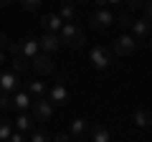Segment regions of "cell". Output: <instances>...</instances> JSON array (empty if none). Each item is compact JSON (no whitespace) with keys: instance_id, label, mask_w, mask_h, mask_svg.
<instances>
[{"instance_id":"7c38bea8","label":"cell","mask_w":152,"mask_h":142,"mask_svg":"<svg viewBox=\"0 0 152 142\" xmlns=\"http://www.w3.org/2000/svg\"><path fill=\"white\" fill-rule=\"evenodd\" d=\"M31 94H26V91H15L13 94V99H10V107L13 109H18V112H26V109H31Z\"/></svg>"},{"instance_id":"d6986e66","label":"cell","mask_w":152,"mask_h":142,"mask_svg":"<svg viewBox=\"0 0 152 142\" xmlns=\"http://www.w3.org/2000/svg\"><path fill=\"white\" fill-rule=\"evenodd\" d=\"M13 135V124L10 119H0V142H8V137Z\"/></svg>"},{"instance_id":"603a6c76","label":"cell","mask_w":152,"mask_h":142,"mask_svg":"<svg viewBox=\"0 0 152 142\" xmlns=\"http://www.w3.org/2000/svg\"><path fill=\"white\" fill-rule=\"evenodd\" d=\"M114 20H117V26H119V28H129L132 26V15H129V13H122V15L114 18Z\"/></svg>"},{"instance_id":"5bb4252c","label":"cell","mask_w":152,"mask_h":142,"mask_svg":"<svg viewBox=\"0 0 152 142\" xmlns=\"http://www.w3.org/2000/svg\"><path fill=\"white\" fill-rule=\"evenodd\" d=\"M91 140L94 142H112V135H109V130L104 124L94 122V124H91Z\"/></svg>"},{"instance_id":"f1b7e54d","label":"cell","mask_w":152,"mask_h":142,"mask_svg":"<svg viewBox=\"0 0 152 142\" xmlns=\"http://www.w3.org/2000/svg\"><path fill=\"white\" fill-rule=\"evenodd\" d=\"M3 46H8V36L5 33H0V48H3Z\"/></svg>"},{"instance_id":"836d02e7","label":"cell","mask_w":152,"mask_h":142,"mask_svg":"<svg viewBox=\"0 0 152 142\" xmlns=\"http://www.w3.org/2000/svg\"><path fill=\"white\" fill-rule=\"evenodd\" d=\"M107 3H122V0H107Z\"/></svg>"},{"instance_id":"44dd1931","label":"cell","mask_w":152,"mask_h":142,"mask_svg":"<svg viewBox=\"0 0 152 142\" xmlns=\"http://www.w3.org/2000/svg\"><path fill=\"white\" fill-rule=\"evenodd\" d=\"M31 142H51V135H48L46 130H33Z\"/></svg>"},{"instance_id":"8fae6325","label":"cell","mask_w":152,"mask_h":142,"mask_svg":"<svg viewBox=\"0 0 152 142\" xmlns=\"http://www.w3.org/2000/svg\"><path fill=\"white\" fill-rule=\"evenodd\" d=\"M41 26L46 28V33H58V31H61V26H64V20H61L58 13H48V15H43Z\"/></svg>"},{"instance_id":"4fadbf2b","label":"cell","mask_w":152,"mask_h":142,"mask_svg":"<svg viewBox=\"0 0 152 142\" xmlns=\"http://www.w3.org/2000/svg\"><path fill=\"white\" fill-rule=\"evenodd\" d=\"M20 53L26 56L28 61H31L36 53H41V46H38V38H23V41H20Z\"/></svg>"},{"instance_id":"9c48e42d","label":"cell","mask_w":152,"mask_h":142,"mask_svg":"<svg viewBox=\"0 0 152 142\" xmlns=\"http://www.w3.org/2000/svg\"><path fill=\"white\" fill-rule=\"evenodd\" d=\"M38 46H41V51L43 53H56V51L61 48V41H58V33H43L41 38H38Z\"/></svg>"},{"instance_id":"30bf717a","label":"cell","mask_w":152,"mask_h":142,"mask_svg":"<svg viewBox=\"0 0 152 142\" xmlns=\"http://www.w3.org/2000/svg\"><path fill=\"white\" fill-rule=\"evenodd\" d=\"M132 38H150V18H137V20H132Z\"/></svg>"},{"instance_id":"484cf974","label":"cell","mask_w":152,"mask_h":142,"mask_svg":"<svg viewBox=\"0 0 152 142\" xmlns=\"http://www.w3.org/2000/svg\"><path fill=\"white\" fill-rule=\"evenodd\" d=\"M51 142H71V135H66V132H56V135L51 137Z\"/></svg>"},{"instance_id":"d590c367","label":"cell","mask_w":152,"mask_h":142,"mask_svg":"<svg viewBox=\"0 0 152 142\" xmlns=\"http://www.w3.org/2000/svg\"><path fill=\"white\" fill-rule=\"evenodd\" d=\"M76 142H79V140H76Z\"/></svg>"},{"instance_id":"e575fe53","label":"cell","mask_w":152,"mask_h":142,"mask_svg":"<svg viewBox=\"0 0 152 142\" xmlns=\"http://www.w3.org/2000/svg\"><path fill=\"white\" fill-rule=\"evenodd\" d=\"M79 3H89V0H79Z\"/></svg>"},{"instance_id":"5b68a950","label":"cell","mask_w":152,"mask_h":142,"mask_svg":"<svg viewBox=\"0 0 152 142\" xmlns=\"http://www.w3.org/2000/svg\"><path fill=\"white\" fill-rule=\"evenodd\" d=\"M18 86H20V79L15 71H0V91L3 94H15Z\"/></svg>"},{"instance_id":"6da1fadb","label":"cell","mask_w":152,"mask_h":142,"mask_svg":"<svg viewBox=\"0 0 152 142\" xmlns=\"http://www.w3.org/2000/svg\"><path fill=\"white\" fill-rule=\"evenodd\" d=\"M58 41H61V46H69V48H74V51L86 46V36H84V31L76 26V23H64V26H61Z\"/></svg>"},{"instance_id":"2e32d148","label":"cell","mask_w":152,"mask_h":142,"mask_svg":"<svg viewBox=\"0 0 152 142\" xmlns=\"http://www.w3.org/2000/svg\"><path fill=\"white\" fill-rule=\"evenodd\" d=\"M86 119H81V117H76V119H71V124H69V132H71V135H74V137H81L84 135V132H86Z\"/></svg>"},{"instance_id":"ac0fdd59","label":"cell","mask_w":152,"mask_h":142,"mask_svg":"<svg viewBox=\"0 0 152 142\" xmlns=\"http://www.w3.org/2000/svg\"><path fill=\"white\" fill-rule=\"evenodd\" d=\"M10 64H13V71H15V74H20V71H26L28 69V66H31V61H28L26 59V56H13V61H10Z\"/></svg>"},{"instance_id":"277c9868","label":"cell","mask_w":152,"mask_h":142,"mask_svg":"<svg viewBox=\"0 0 152 142\" xmlns=\"http://www.w3.org/2000/svg\"><path fill=\"white\" fill-rule=\"evenodd\" d=\"M112 48L117 56H132L137 51V38H132V36H117Z\"/></svg>"},{"instance_id":"ffe728a7","label":"cell","mask_w":152,"mask_h":142,"mask_svg":"<svg viewBox=\"0 0 152 142\" xmlns=\"http://www.w3.org/2000/svg\"><path fill=\"white\" fill-rule=\"evenodd\" d=\"M28 94H33V97H43V94H46V84L43 81H31V84H28Z\"/></svg>"},{"instance_id":"d4e9b609","label":"cell","mask_w":152,"mask_h":142,"mask_svg":"<svg viewBox=\"0 0 152 142\" xmlns=\"http://www.w3.org/2000/svg\"><path fill=\"white\" fill-rule=\"evenodd\" d=\"M8 53L10 56H20V41H8Z\"/></svg>"},{"instance_id":"1f68e13d","label":"cell","mask_w":152,"mask_h":142,"mask_svg":"<svg viewBox=\"0 0 152 142\" xmlns=\"http://www.w3.org/2000/svg\"><path fill=\"white\" fill-rule=\"evenodd\" d=\"M8 3H13V0H0V8H5Z\"/></svg>"},{"instance_id":"f546056e","label":"cell","mask_w":152,"mask_h":142,"mask_svg":"<svg viewBox=\"0 0 152 142\" xmlns=\"http://www.w3.org/2000/svg\"><path fill=\"white\" fill-rule=\"evenodd\" d=\"M142 3H145V0H129V8L134 10V8H137V5H142Z\"/></svg>"},{"instance_id":"9a60e30c","label":"cell","mask_w":152,"mask_h":142,"mask_svg":"<svg viewBox=\"0 0 152 142\" xmlns=\"http://www.w3.org/2000/svg\"><path fill=\"white\" fill-rule=\"evenodd\" d=\"M33 114H28V112H20V114L15 117V127H18V132H28V130H33Z\"/></svg>"},{"instance_id":"ba28073f","label":"cell","mask_w":152,"mask_h":142,"mask_svg":"<svg viewBox=\"0 0 152 142\" xmlns=\"http://www.w3.org/2000/svg\"><path fill=\"white\" fill-rule=\"evenodd\" d=\"M31 66L38 71V74H43V76L53 74V61H51L48 53H36V56L31 59Z\"/></svg>"},{"instance_id":"d6a6232c","label":"cell","mask_w":152,"mask_h":142,"mask_svg":"<svg viewBox=\"0 0 152 142\" xmlns=\"http://www.w3.org/2000/svg\"><path fill=\"white\" fill-rule=\"evenodd\" d=\"M61 3H64V5H71V0H61Z\"/></svg>"},{"instance_id":"8992f818","label":"cell","mask_w":152,"mask_h":142,"mask_svg":"<svg viewBox=\"0 0 152 142\" xmlns=\"http://www.w3.org/2000/svg\"><path fill=\"white\" fill-rule=\"evenodd\" d=\"M112 23H114V13H112V10H104V8H102V10H96V13L91 15L89 26H91L94 31H104V28H109Z\"/></svg>"},{"instance_id":"7402d4cb","label":"cell","mask_w":152,"mask_h":142,"mask_svg":"<svg viewBox=\"0 0 152 142\" xmlns=\"http://www.w3.org/2000/svg\"><path fill=\"white\" fill-rule=\"evenodd\" d=\"M64 18H66L69 23L76 18V10H74V5H64V8H61V20H64Z\"/></svg>"},{"instance_id":"e0dca14e","label":"cell","mask_w":152,"mask_h":142,"mask_svg":"<svg viewBox=\"0 0 152 142\" xmlns=\"http://www.w3.org/2000/svg\"><path fill=\"white\" fill-rule=\"evenodd\" d=\"M132 119H134V124H137V127L147 130V127H150V112H147V109H137Z\"/></svg>"},{"instance_id":"4316f807","label":"cell","mask_w":152,"mask_h":142,"mask_svg":"<svg viewBox=\"0 0 152 142\" xmlns=\"http://www.w3.org/2000/svg\"><path fill=\"white\" fill-rule=\"evenodd\" d=\"M0 109H10V97L0 91Z\"/></svg>"},{"instance_id":"4dcf8cb0","label":"cell","mask_w":152,"mask_h":142,"mask_svg":"<svg viewBox=\"0 0 152 142\" xmlns=\"http://www.w3.org/2000/svg\"><path fill=\"white\" fill-rule=\"evenodd\" d=\"M5 64V53H3V51H0V66Z\"/></svg>"},{"instance_id":"52a82bcc","label":"cell","mask_w":152,"mask_h":142,"mask_svg":"<svg viewBox=\"0 0 152 142\" xmlns=\"http://www.w3.org/2000/svg\"><path fill=\"white\" fill-rule=\"evenodd\" d=\"M48 102L56 104V107H64V104L69 102V89H66L64 81H56L53 86H51V91H48Z\"/></svg>"},{"instance_id":"83f0119b","label":"cell","mask_w":152,"mask_h":142,"mask_svg":"<svg viewBox=\"0 0 152 142\" xmlns=\"http://www.w3.org/2000/svg\"><path fill=\"white\" fill-rule=\"evenodd\" d=\"M8 142H26L23 140V132H13V135L8 137Z\"/></svg>"},{"instance_id":"cb8c5ba5","label":"cell","mask_w":152,"mask_h":142,"mask_svg":"<svg viewBox=\"0 0 152 142\" xmlns=\"http://www.w3.org/2000/svg\"><path fill=\"white\" fill-rule=\"evenodd\" d=\"M41 3H43V0H20V5L26 8V10H38Z\"/></svg>"},{"instance_id":"7a4b0ae2","label":"cell","mask_w":152,"mask_h":142,"mask_svg":"<svg viewBox=\"0 0 152 142\" xmlns=\"http://www.w3.org/2000/svg\"><path fill=\"white\" fill-rule=\"evenodd\" d=\"M31 114L36 122H48L51 117H53V104L48 102V99L38 97L36 102H31Z\"/></svg>"},{"instance_id":"3957f363","label":"cell","mask_w":152,"mask_h":142,"mask_svg":"<svg viewBox=\"0 0 152 142\" xmlns=\"http://www.w3.org/2000/svg\"><path fill=\"white\" fill-rule=\"evenodd\" d=\"M89 59H91V66L99 69V71L112 66V53H109V48H104V46H94V48L89 51Z\"/></svg>"}]
</instances>
